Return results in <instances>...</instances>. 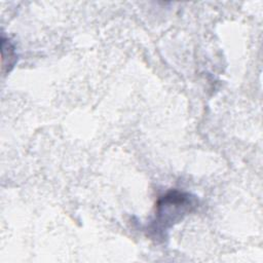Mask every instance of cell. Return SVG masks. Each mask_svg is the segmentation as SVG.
Here are the masks:
<instances>
[{
  "mask_svg": "<svg viewBox=\"0 0 263 263\" xmlns=\"http://www.w3.org/2000/svg\"><path fill=\"white\" fill-rule=\"evenodd\" d=\"M1 48H2V66L7 62L6 60H8L7 63V67L5 71H10L11 68L13 67V65L16 62V53H15V49L14 46L10 43L9 40H6L4 37H2L1 39Z\"/></svg>",
  "mask_w": 263,
  "mask_h": 263,
  "instance_id": "7a4b0ae2",
  "label": "cell"
},
{
  "mask_svg": "<svg viewBox=\"0 0 263 263\" xmlns=\"http://www.w3.org/2000/svg\"><path fill=\"white\" fill-rule=\"evenodd\" d=\"M197 203L194 195L180 190H171L160 196L156 202L154 219L149 225L152 236L163 239L165 232L193 212Z\"/></svg>",
  "mask_w": 263,
  "mask_h": 263,
  "instance_id": "6da1fadb",
  "label": "cell"
}]
</instances>
